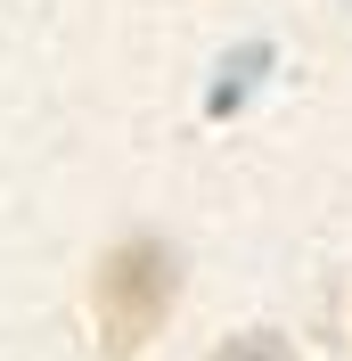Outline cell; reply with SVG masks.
Returning a JSON list of instances; mask_svg holds the SVG:
<instances>
[{
  "label": "cell",
  "instance_id": "cell-1",
  "mask_svg": "<svg viewBox=\"0 0 352 361\" xmlns=\"http://www.w3.org/2000/svg\"><path fill=\"white\" fill-rule=\"evenodd\" d=\"M172 288H180L172 255L156 247V238H123V247L99 263V288H90L107 353H139V345L164 329V312H172Z\"/></svg>",
  "mask_w": 352,
  "mask_h": 361
},
{
  "label": "cell",
  "instance_id": "cell-2",
  "mask_svg": "<svg viewBox=\"0 0 352 361\" xmlns=\"http://www.w3.org/2000/svg\"><path fill=\"white\" fill-rule=\"evenodd\" d=\"M213 361H287V345H279V337H230Z\"/></svg>",
  "mask_w": 352,
  "mask_h": 361
}]
</instances>
